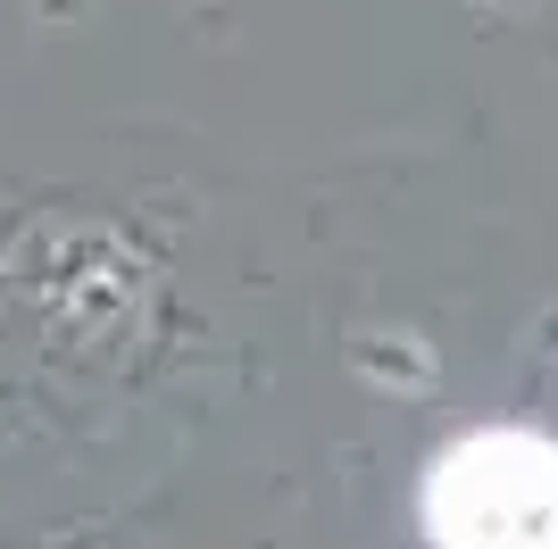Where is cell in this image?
<instances>
[{
    "label": "cell",
    "instance_id": "cell-1",
    "mask_svg": "<svg viewBox=\"0 0 558 549\" xmlns=\"http://www.w3.org/2000/svg\"><path fill=\"white\" fill-rule=\"evenodd\" d=\"M434 549H558V441L492 425L434 457L425 475Z\"/></svg>",
    "mask_w": 558,
    "mask_h": 549
}]
</instances>
